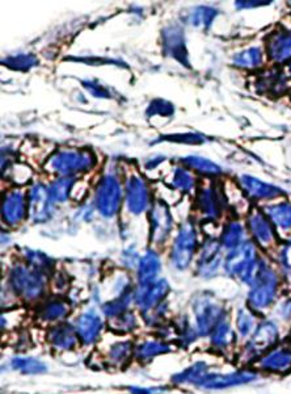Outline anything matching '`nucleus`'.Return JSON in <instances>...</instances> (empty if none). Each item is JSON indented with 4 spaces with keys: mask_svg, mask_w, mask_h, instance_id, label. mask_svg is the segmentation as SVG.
<instances>
[{
    "mask_svg": "<svg viewBox=\"0 0 291 394\" xmlns=\"http://www.w3.org/2000/svg\"><path fill=\"white\" fill-rule=\"evenodd\" d=\"M96 164L91 150H58L50 155L45 168L59 177H74L88 173Z\"/></svg>",
    "mask_w": 291,
    "mask_h": 394,
    "instance_id": "nucleus-1",
    "label": "nucleus"
},
{
    "mask_svg": "<svg viewBox=\"0 0 291 394\" xmlns=\"http://www.w3.org/2000/svg\"><path fill=\"white\" fill-rule=\"evenodd\" d=\"M263 259L259 258L256 245L245 241L235 250L228 251L225 260V270L230 276L251 286L261 267Z\"/></svg>",
    "mask_w": 291,
    "mask_h": 394,
    "instance_id": "nucleus-2",
    "label": "nucleus"
},
{
    "mask_svg": "<svg viewBox=\"0 0 291 394\" xmlns=\"http://www.w3.org/2000/svg\"><path fill=\"white\" fill-rule=\"evenodd\" d=\"M279 279L268 262L263 259L261 267L248 292V308L252 312L263 313L272 306L278 293Z\"/></svg>",
    "mask_w": 291,
    "mask_h": 394,
    "instance_id": "nucleus-3",
    "label": "nucleus"
},
{
    "mask_svg": "<svg viewBox=\"0 0 291 394\" xmlns=\"http://www.w3.org/2000/svg\"><path fill=\"white\" fill-rule=\"evenodd\" d=\"M123 197L125 190L119 177L113 174H106L94 190V208L103 217H114L121 209Z\"/></svg>",
    "mask_w": 291,
    "mask_h": 394,
    "instance_id": "nucleus-4",
    "label": "nucleus"
},
{
    "mask_svg": "<svg viewBox=\"0 0 291 394\" xmlns=\"http://www.w3.org/2000/svg\"><path fill=\"white\" fill-rule=\"evenodd\" d=\"M197 230L190 221H186L180 226L177 237L173 242L171 259L174 267L179 270H185L197 251Z\"/></svg>",
    "mask_w": 291,
    "mask_h": 394,
    "instance_id": "nucleus-5",
    "label": "nucleus"
},
{
    "mask_svg": "<svg viewBox=\"0 0 291 394\" xmlns=\"http://www.w3.org/2000/svg\"><path fill=\"white\" fill-rule=\"evenodd\" d=\"M278 340L279 330L277 325L272 321L261 322L250 337L244 355L250 356V359L263 357L265 353L277 346Z\"/></svg>",
    "mask_w": 291,
    "mask_h": 394,
    "instance_id": "nucleus-6",
    "label": "nucleus"
},
{
    "mask_svg": "<svg viewBox=\"0 0 291 394\" xmlns=\"http://www.w3.org/2000/svg\"><path fill=\"white\" fill-rule=\"evenodd\" d=\"M125 206L134 215L139 216L148 210L151 205V195L148 186L141 177H129L125 184Z\"/></svg>",
    "mask_w": 291,
    "mask_h": 394,
    "instance_id": "nucleus-7",
    "label": "nucleus"
},
{
    "mask_svg": "<svg viewBox=\"0 0 291 394\" xmlns=\"http://www.w3.org/2000/svg\"><path fill=\"white\" fill-rule=\"evenodd\" d=\"M54 204L49 188L43 184H34L28 192L29 217L33 222L42 224L50 219L54 213Z\"/></svg>",
    "mask_w": 291,
    "mask_h": 394,
    "instance_id": "nucleus-8",
    "label": "nucleus"
},
{
    "mask_svg": "<svg viewBox=\"0 0 291 394\" xmlns=\"http://www.w3.org/2000/svg\"><path fill=\"white\" fill-rule=\"evenodd\" d=\"M29 216L28 196L20 190H8L4 195L1 205V218L8 226L20 225Z\"/></svg>",
    "mask_w": 291,
    "mask_h": 394,
    "instance_id": "nucleus-9",
    "label": "nucleus"
},
{
    "mask_svg": "<svg viewBox=\"0 0 291 394\" xmlns=\"http://www.w3.org/2000/svg\"><path fill=\"white\" fill-rule=\"evenodd\" d=\"M150 226H151V242L154 245H161L167 241L173 228V219L168 206L163 201H157L150 212Z\"/></svg>",
    "mask_w": 291,
    "mask_h": 394,
    "instance_id": "nucleus-10",
    "label": "nucleus"
},
{
    "mask_svg": "<svg viewBox=\"0 0 291 394\" xmlns=\"http://www.w3.org/2000/svg\"><path fill=\"white\" fill-rule=\"evenodd\" d=\"M11 283L14 289L27 299H34L43 290V280L37 268L16 267L11 273Z\"/></svg>",
    "mask_w": 291,
    "mask_h": 394,
    "instance_id": "nucleus-11",
    "label": "nucleus"
},
{
    "mask_svg": "<svg viewBox=\"0 0 291 394\" xmlns=\"http://www.w3.org/2000/svg\"><path fill=\"white\" fill-rule=\"evenodd\" d=\"M247 224L252 238L256 241L257 245L263 248H269L270 246L274 245L276 241L274 228L269 221V218L266 217V215L261 210L253 209L248 216Z\"/></svg>",
    "mask_w": 291,
    "mask_h": 394,
    "instance_id": "nucleus-12",
    "label": "nucleus"
},
{
    "mask_svg": "<svg viewBox=\"0 0 291 394\" xmlns=\"http://www.w3.org/2000/svg\"><path fill=\"white\" fill-rule=\"evenodd\" d=\"M163 50L164 55L171 57L189 68V61H188V52H186L185 37L183 29L177 26H170L164 28L163 30Z\"/></svg>",
    "mask_w": 291,
    "mask_h": 394,
    "instance_id": "nucleus-13",
    "label": "nucleus"
},
{
    "mask_svg": "<svg viewBox=\"0 0 291 394\" xmlns=\"http://www.w3.org/2000/svg\"><path fill=\"white\" fill-rule=\"evenodd\" d=\"M266 50L269 58L276 63L290 62L291 29L279 28L274 30L266 41Z\"/></svg>",
    "mask_w": 291,
    "mask_h": 394,
    "instance_id": "nucleus-14",
    "label": "nucleus"
},
{
    "mask_svg": "<svg viewBox=\"0 0 291 394\" xmlns=\"http://www.w3.org/2000/svg\"><path fill=\"white\" fill-rule=\"evenodd\" d=\"M223 193L214 186L202 187L197 192L196 204L202 216L208 219H217L221 216L223 209Z\"/></svg>",
    "mask_w": 291,
    "mask_h": 394,
    "instance_id": "nucleus-15",
    "label": "nucleus"
},
{
    "mask_svg": "<svg viewBox=\"0 0 291 394\" xmlns=\"http://www.w3.org/2000/svg\"><path fill=\"white\" fill-rule=\"evenodd\" d=\"M222 245L217 239H209L202 246L199 258V273L203 277L215 275L222 266Z\"/></svg>",
    "mask_w": 291,
    "mask_h": 394,
    "instance_id": "nucleus-16",
    "label": "nucleus"
},
{
    "mask_svg": "<svg viewBox=\"0 0 291 394\" xmlns=\"http://www.w3.org/2000/svg\"><path fill=\"white\" fill-rule=\"evenodd\" d=\"M260 368L270 373H286L291 371V346L272 348L260 359Z\"/></svg>",
    "mask_w": 291,
    "mask_h": 394,
    "instance_id": "nucleus-17",
    "label": "nucleus"
},
{
    "mask_svg": "<svg viewBox=\"0 0 291 394\" xmlns=\"http://www.w3.org/2000/svg\"><path fill=\"white\" fill-rule=\"evenodd\" d=\"M240 184L248 197L254 200H273L282 196L285 192L277 186L268 184L257 177L243 175L240 177Z\"/></svg>",
    "mask_w": 291,
    "mask_h": 394,
    "instance_id": "nucleus-18",
    "label": "nucleus"
},
{
    "mask_svg": "<svg viewBox=\"0 0 291 394\" xmlns=\"http://www.w3.org/2000/svg\"><path fill=\"white\" fill-rule=\"evenodd\" d=\"M254 86L263 94H282L288 87V78L283 71L265 70L257 77Z\"/></svg>",
    "mask_w": 291,
    "mask_h": 394,
    "instance_id": "nucleus-19",
    "label": "nucleus"
},
{
    "mask_svg": "<svg viewBox=\"0 0 291 394\" xmlns=\"http://www.w3.org/2000/svg\"><path fill=\"white\" fill-rule=\"evenodd\" d=\"M254 375L248 372H240V373H228V375H206L202 380L199 381V385L208 388V389H223L228 386H235L244 382H250L254 380Z\"/></svg>",
    "mask_w": 291,
    "mask_h": 394,
    "instance_id": "nucleus-20",
    "label": "nucleus"
},
{
    "mask_svg": "<svg viewBox=\"0 0 291 394\" xmlns=\"http://www.w3.org/2000/svg\"><path fill=\"white\" fill-rule=\"evenodd\" d=\"M141 286H142L135 293V299L142 308H150L155 305L168 292V284L163 279Z\"/></svg>",
    "mask_w": 291,
    "mask_h": 394,
    "instance_id": "nucleus-21",
    "label": "nucleus"
},
{
    "mask_svg": "<svg viewBox=\"0 0 291 394\" xmlns=\"http://www.w3.org/2000/svg\"><path fill=\"white\" fill-rule=\"evenodd\" d=\"M265 215L272 222L273 228L289 233L291 231V204L290 203H278V204L265 206Z\"/></svg>",
    "mask_w": 291,
    "mask_h": 394,
    "instance_id": "nucleus-22",
    "label": "nucleus"
},
{
    "mask_svg": "<svg viewBox=\"0 0 291 394\" xmlns=\"http://www.w3.org/2000/svg\"><path fill=\"white\" fill-rule=\"evenodd\" d=\"M221 245L227 251H232L245 242V230L239 221H230L221 234Z\"/></svg>",
    "mask_w": 291,
    "mask_h": 394,
    "instance_id": "nucleus-23",
    "label": "nucleus"
},
{
    "mask_svg": "<svg viewBox=\"0 0 291 394\" xmlns=\"http://www.w3.org/2000/svg\"><path fill=\"white\" fill-rule=\"evenodd\" d=\"M160 271V260L158 255L152 251H148L143 258L139 260L138 276L141 284H148L155 282V277Z\"/></svg>",
    "mask_w": 291,
    "mask_h": 394,
    "instance_id": "nucleus-24",
    "label": "nucleus"
},
{
    "mask_svg": "<svg viewBox=\"0 0 291 394\" xmlns=\"http://www.w3.org/2000/svg\"><path fill=\"white\" fill-rule=\"evenodd\" d=\"M217 16L218 11L215 8L199 6L190 10V12L188 14V23L197 29H209Z\"/></svg>",
    "mask_w": 291,
    "mask_h": 394,
    "instance_id": "nucleus-25",
    "label": "nucleus"
},
{
    "mask_svg": "<svg viewBox=\"0 0 291 394\" xmlns=\"http://www.w3.org/2000/svg\"><path fill=\"white\" fill-rule=\"evenodd\" d=\"M183 164H185L188 168L199 173L201 175H206V177H217L222 173L221 166L214 164L208 158H202V157H196V155H190L183 159Z\"/></svg>",
    "mask_w": 291,
    "mask_h": 394,
    "instance_id": "nucleus-26",
    "label": "nucleus"
},
{
    "mask_svg": "<svg viewBox=\"0 0 291 394\" xmlns=\"http://www.w3.org/2000/svg\"><path fill=\"white\" fill-rule=\"evenodd\" d=\"M232 61L237 68H247V70L260 68L264 61L263 50L257 46H253V48L245 49L238 55H234Z\"/></svg>",
    "mask_w": 291,
    "mask_h": 394,
    "instance_id": "nucleus-27",
    "label": "nucleus"
},
{
    "mask_svg": "<svg viewBox=\"0 0 291 394\" xmlns=\"http://www.w3.org/2000/svg\"><path fill=\"white\" fill-rule=\"evenodd\" d=\"M74 183H75L74 177H58L57 180H54L48 187L54 203H65L71 195Z\"/></svg>",
    "mask_w": 291,
    "mask_h": 394,
    "instance_id": "nucleus-28",
    "label": "nucleus"
},
{
    "mask_svg": "<svg viewBox=\"0 0 291 394\" xmlns=\"http://www.w3.org/2000/svg\"><path fill=\"white\" fill-rule=\"evenodd\" d=\"M210 337H212V346H215L219 350L227 348L231 344V342L234 339V331L230 326V322L227 321V318H225L223 321H221L215 326V328L212 331V334H210Z\"/></svg>",
    "mask_w": 291,
    "mask_h": 394,
    "instance_id": "nucleus-29",
    "label": "nucleus"
},
{
    "mask_svg": "<svg viewBox=\"0 0 291 394\" xmlns=\"http://www.w3.org/2000/svg\"><path fill=\"white\" fill-rule=\"evenodd\" d=\"M256 322V315L254 312H252L250 308L247 309H240L238 313V319H237V328L238 334L241 338H248L254 333L257 328Z\"/></svg>",
    "mask_w": 291,
    "mask_h": 394,
    "instance_id": "nucleus-30",
    "label": "nucleus"
},
{
    "mask_svg": "<svg viewBox=\"0 0 291 394\" xmlns=\"http://www.w3.org/2000/svg\"><path fill=\"white\" fill-rule=\"evenodd\" d=\"M3 65L11 70L28 71L39 65V59L36 55H10L6 59H3Z\"/></svg>",
    "mask_w": 291,
    "mask_h": 394,
    "instance_id": "nucleus-31",
    "label": "nucleus"
},
{
    "mask_svg": "<svg viewBox=\"0 0 291 394\" xmlns=\"http://www.w3.org/2000/svg\"><path fill=\"white\" fill-rule=\"evenodd\" d=\"M171 184L173 188L184 193H189L196 188V179L185 168L177 167L173 173Z\"/></svg>",
    "mask_w": 291,
    "mask_h": 394,
    "instance_id": "nucleus-32",
    "label": "nucleus"
},
{
    "mask_svg": "<svg viewBox=\"0 0 291 394\" xmlns=\"http://www.w3.org/2000/svg\"><path fill=\"white\" fill-rule=\"evenodd\" d=\"M100 325H101L100 319L91 314H87L83 318H80L79 333L81 338L88 342L94 339V337L99 334Z\"/></svg>",
    "mask_w": 291,
    "mask_h": 394,
    "instance_id": "nucleus-33",
    "label": "nucleus"
},
{
    "mask_svg": "<svg viewBox=\"0 0 291 394\" xmlns=\"http://www.w3.org/2000/svg\"><path fill=\"white\" fill-rule=\"evenodd\" d=\"M174 108L172 104L167 100L163 99H157L152 100L147 108V115L148 116H163V117H168L172 116Z\"/></svg>",
    "mask_w": 291,
    "mask_h": 394,
    "instance_id": "nucleus-34",
    "label": "nucleus"
},
{
    "mask_svg": "<svg viewBox=\"0 0 291 394\" xmlns=\"http://www.w3.org/2000/svg\"><path fill=\"white\" fill-rule=\"evenodd\" d=\"M160 141H170L174 144H186V145H201L205 142V138L197 133H181L163 137Z\"/></svg>",
    "mask_w": 291,
    "mask_h": 394,
    "instance_id": "nucleus-35",
    "label": "nucleus"
},
{
    "mask_svg": "<svg viewBox=\"0 0 291 394\" xmlns=\"http://www.w3.org/2000/svg\"><path fill=\"white\" fill-rule=\"evenodd\" d=\"M83 86L84 88L91 94V95L94 96V97H103V99H108L110 97V92L109 90L104 87L101 83L96 79H90V81H84L83 82Z\"/></svg>",
    "mask_w": 291,
    "mask_h": 394,
    "instance_id": "nucleus-36",
    "label": "nucleus"
},
{
    "mask_svg": "<svg viewBox=\"0 0 291 394\" xmlns=\"http://www.w3.org/2000/svg\"><path fill=\"white\" fill-rule=\"evenodd\" d=\"M279 263L282 268L291 275V239L279 250Z\"/></svg>",
    "mask_w": 291,
    "mask_h": 394,
    "instance_id": "nucleus-37",
    "label": "nucleus"
},
{
    "mask_svg": "<svg viewBox=\"0 0 291 394\" xmlns=\"http://www.w3.org/2000/svg\"><path fill=\"white\" fill-rule=\"evenodd\" d=\"M66 313V306L62 302H53L48 305L45 309V318L46 319H54L58 317H62Z\"/></svg>",
    "mask_w": 291,
    "mask_h": 394,
    "instance_id": "nucleus-38",
    "label": "nucleus"
},
{
    "mask_svg": "<svg viewBox=\"0 0 291 394\" xmlns=\"http://www.w3.org/2000/svg\"><path fill=\"white\" fill-rule=\"evenodd\" d=\"M264 4H270V1H237V7L239 10L253 8V7H259V6H264Z\"/></svg>",
    "mask_w": 291,
    "mask_h": 394,
    "instance_id": "nucleus-39",
    "label": "nucleus"
},
{
    "mask_svg": "<svg viewBox=\"0 0 291 394\" xmlns=\"http://www.w3.org/2000/svg\"><path fill=\"white\" fill-rule=\"evenodd\" d=\"M281 317L285 318V319H291V299L286 301L283 305H282V311L279 312Z\"/></svg>",
    "mask_w": 291,
    "mask_h": 394,
    "instance_id": "nucleus-40",
    "label": "nucleus"
},
{
    "mask_svg": "<svg viewBox=\"0 0 291 394\" xmlns=\"http://www.w3.org/2000/svg\"><path fill=\"white\" fill-rule=\"evenodd\" d=\"M283 74H285V77L288 78V79H290L291 78V61L290 62H288V65H286V68L283 70Z\"/></svg>",
    "mask_w": 291,
    "mask_h": 394,
    "instance_id": "nucleus-41",
    "label": "nucleus"
},
{
    "mask_svg": "<svg viewBox=\"0 0 291 394\" xmlns=\"http://www.w3.org/2000/svg\"><path fill=\"white\" fill-rule=\"evenodd\" d=\"M288 344H289V346H291V330H290V334H289V342H288Z\"/></svg>",
    "mask_w": 291,
    "mask_h": 394,
    "instance_id": "nucleus-42",
    "label": "nucleus"
},
{
    "mask_svg": "<svg viewBox=\"0 0 291 394\" xmlns=\"http://www.w3.org/2000/svg\"><path fill=\"white\" fill-rule=\"evenodd\" d=\"M290 99H291V94H290Z\"/></svg>",
    "mask_w": 291,
    "mask_h": 394,
    "instance_id": "nucleus-43",
    "label": "nucleus"
}]
</instances>
